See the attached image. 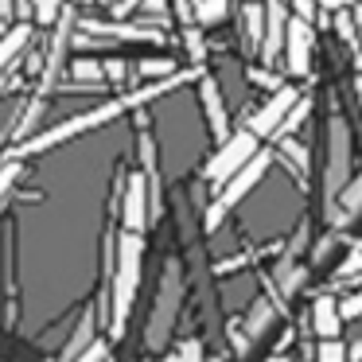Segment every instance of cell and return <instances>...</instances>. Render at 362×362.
<instances>
[{
    "mask_svg": "<svg viewBox=\"0 0 362 362\" xmlns=\"http://www.w3.org/2000/svg\"><path fill=\"white\" fill-rule=\"evenodd\" d=\"M180 82H187V74H172V78H160V82H152V86H144V90H133V94H121V98H113V102H102V105H94V110H86V113H74V117L59 121L55 129H43V133H35L32 141H24V144H16V148H8V160H28V156H35V152L59 148V144H66L71 136L94 133V129H102V125H110V121H117L121 113L141 110V105H148V102H156V98H164L168 90H175Z\"/></svg>",
    "mask_w": 362,
    "mask_h": 362,
    "instance_id": "obj_1",
    "label": "cell"
},
{
    "mask_svg": "<svg viewBox=\"0 0 362 362\" xmlns=\"http://www.w3.org/2000/svg\"><path fill=\"white\" fill-rule=\"evenodd\" d=\"M141 269H144V238L141 234H121L117 238V265L110 276V304H105L102 320L110 315V331L121 335L133 312L136 288H141Z\"/></svg>",
    "mask_w": 362,
    "mask_h": 362,
    "instance_id": "obj_2",
    "label": "cell"
},
{
    "mask_svg": "<svg viewBox=\"0 0 362 362\" xmlns=\"http://www.w3.org/2000/svg\"><path fill=\"white\" fill-rule=\"evenodd\" d=\"M183 296H187L183 265H180V261H164V276H160L156 304H152L148 327H144V343H148V351H164V346H168V335H172L175 320H180Z\"/></svg>",
    "mask_w": 362,
    "mask_h": 362,
    "instance_id": "obj_3",
    "label": "cell"
},
{
    "mask_svg": "<svg viewBox=\"0 0 362 362\" xmlns=\"http://www.w3.org/2000/svg\"><path fill=\"white\" fill-rule=\"evenodd\" d=\"M257 152H261V136H253L250 129H238V133H230V141H222V144H218V152H214V156L206 160L203 180L211 183L214 191H222L238 172H242L245 164H250L253 156H257Z\"/></svg>",
    "mask_w": 362,
    "mask_h": 362,
    "instance_id": "obj_4",
    "label": "cell"
},
{
    "mask_svg": "<svg viewBox=\"0 0 362 362\" xmlns=\"http://www.w3.org/2000/svg\"><path fill=\"white\" fill-rule=\"evenodd\" d=\"M351 156H354V141L346 121L331 117L327 121V172H323V203L335 206V199L343 195V187L351 183Z\"/></svg>",
    "mask_w": 362,
    "mask_h": 362,
    "instance_id": "obj_5",
    "label": "cell"
},
{
    "mask_svg": "<svg viewBox=\"0 0 362 362\" xmlns=\"http://www.w3.org/2000/svg\"><path fill=\"white\" fill-rule=\"evenodd\" d=\"M269 168H273V156H269V152L261 148L257 156H253L250 164H245L242 172H238L234 180H230L226 187L218 191V199H214V206H211V211H206V230H218V222L226 218V214L234 211V206L242 203V199L250 195V191L257 187L261 180H265V175H269Z\"/></svg>",
    "mask_w": 362,
    "mask_h": 362,
    "instance_id": "obj_6",
    "label": "cell"
},
{
    "mask_svg": "<svg viewBox=\"0 0 362 362\" xmlns=\"http://www.w3.org/2000/svg\"><path fill=\"white\" fill-rule=\"evenodd\" d=\"M152 214H156V206H152V175L144 172V168H136V172H129L125 195H121V222H125V234H144Z\"/></svg>",
    "mask_w": 362,
    "mask_h": 362,
    "instance_id": "obj_7",
    "label": "cell"
},
{
    "mask_svg": "<svg viewBox=\"0 0 362 362\" xmlns=\"http://www.w3.org/2000/svg\"><path fill=\"white\" fill-rule=\"evenodd\" d=\"M296 102H300V90L292 86V82H284L281 90L269 94L265 105H257V110L250 113V125H245V129H250L253 136H261V141H265V136H276V133H281V125L288 121V113L296 110Z\"/></svg>",
    "mask_w": 362,
    "mask_h": 362,
    "instance_id": "obj_8",
    "label": "cell"
},
{
    "mask_svg": "<svg viewBox=\"0 0 362 362\" xmlns=\"http://www.w3.org/2000/svg\"><path fill=\"white\" fill-rule=\"evenodd\" d=\"M199 110L206 113V129L214 133V141H230V113H226V98H222V86L203 74L199 78Z\"/></svg>",
    "mask_w": 362,
    "mask_h": 362,
    "instance_id": "obj_9",
    "label": "cell"
},
{
    "mask_svg": "<svg viewBox=\"0 0 362 362\" xmlns=\"http://www.w3.org/2000/svg\"><path fill=\"white\" fill-rule=\"evenodd\" d=\"M284 63H288L292 78H304L312 71V24L300 16L288 20V40H284Z\"/></svg>",
    "mask_w": 362,
    "mask_h": 362,
    "instance_id": "obj_10",
    "label": "cell"
},
{
    "mask_svg": "<svg viewBox=\"0 0 362 362\" xmlns=\"http://www.w3.org/2000/svg\"><path fill=\"white\" fill-rule=\"evenodd\" d=\"M265 12H269V24H265V43H261V59L273 63L276 55L284 51V40H288V4L284 0H265Z\"/></svg>",
    "mask_w": 362,
    "mask_h": 362,
    "instance_id": "obj_11",
    "label": "cell"
},
{
    "mask_svg": "<svg viewBox=\"0 0 362 362\" xmlns=\"http://www.w3.org/2000/svg\"><path fill=\"white\" fill-rule=\"evenodd\" d=\"M312 331L320 339H339V331H343V308H339L335 296H315V304H312Z\"/></svg>",
    "mask_w": 362,
    "mask_h": 362,
    "instance_id": "obj_12",
    "label": "cell"
},
{
    "mask_svg": "<svg viewBox=\"0 0 362 362\" xmlns=\"http://www.w3.org/2000/svg\"><path fill=\"white\" fill-rule=\"evenodd\" d=\"M94 331H98V312H86V315L78 320V327H74V335L66 339V346H63V358H59V362H78L82 354H86L90 346L98 343V335H94Z\"/></svg>",
    "mask_w": 362,
    "mask_h": 362,
    "instance_id": "obj_13",
    "label": "cell"
},
{
    "mask_svg": "<svg viewBox=\"0 0 362 362\" xmlns=\"http://www.w3.org/2000/svg\"><path fill=\"white\" fill-rule=\"evenodd\" d=\"M28 43H32V24H16L8 35H4V40H0V74L8 71L20 55H24Z\"/></svg>",
    "mask_w": 362,
    "mask_h": 362,
    "instance_id": "obj_14",
    "label": "cell"
},
{
    "mask_svg": "<svg viewBox=\"0 0 362 362\" xmlns=\"http://www.w3.org/2000/svg\"><path fill=\"white\" fill-rule=\"evenodd\" d=\"M86 32L98 35H117V40H141V43H160V32H148L141 24H98V20H86Z\"/></svg>",
    "mask_w": 362,
    "mask_h": 362,
    "instance_id": "obj_15",
    "label": "cell"
},
{
    "mask_svg": "<svg viewBox=\"0 0 362 362\" xmlns=\"http://www.w3.org/2000/svg\"><path fill=\"white\" fill-rule=\"evenodd\" d=\"M242 20H245V40H250L253 47L261 51V43H265V24H269V12H265V4H261V0H245Z\"/></svg>",
    "mask_w": 362,
    "mask_h": 362,
    "instance_id": "obj_16",
    "label": "cell"
},
{
    "mask_svg": "<svg viewBox=\"0 0 362 362\" xmlns=\"http://www.w3.org/2000/svg\"><path fill=\"white\" fill-rule=\"evenodd\" d=\"M273 281H276V292L281 296H292V292L304 284V269L292 261V253H284L281 261H276V269H273Z\"/></svg>",
    "mask_w": 362,
    "mask_h": 362,
    "instance_id": "obj_17",
    "label": "cell"
},
{
    "mask_svg": "<svg viewBox=\"0 0 362 362\" xmlns=\"http://www.w3.org/2000/svg\"><path fill=\"white\" fill-rule=\"evenodd\" d=\"M230 16V0H195V20L199 28H214Z\"/></svg>",
    "mask_w": 362,
    "mask_h": 362,
    "instance_id": "obj_18",
    "label": "cell"
},
{
    "mask_svg": "<svg viewBox=\"0 0 362 362\" xmlns=\"http://www.w3.org/2000/svg\"><path fill=\"white\" fill-rule=\"evenodd\" d=\"M32 4V20L35 24H43V28H51V24H59L63 20V0H28Z\"/></svg>",
    "mask_w": 362,
    "mask_h": 362,
    "instance_id": "obj_19",
    "label": "cell"
},
{
    "mask_svg": "<svg viewBox=\"0 0 362 362\" xmlns=\"http://www.w3.org/2000/svg\"><path fill=\"white\" fill-rule=\"evenodd\" d=\"M273 315H276V308L269 304V300H257L253 312H250V320H245V331H250V335H261V331L273 323Z\"/></svg>",
    "mask_w": 362,
    "mask_h": 362,
    "instance_id": "obj_20",
    "label": "cell"
},
{
    "mask_svg": "<svg viewBox=\"0 0 362 362\" xmlns=\"http://www.w3.org/2000/svg\"><path fill=\"white\" fill-rule=\"evenodd\" d=\"M335 206H343V214H346V218H354V214L362 211V180L346 183V187H343V195L335 199Z\"/></svg>",
    "mask_w": 362,
    "mask_h": 362,
    "instance_id": "obj_21",
    "label": "cell"
},
{
    "mask_svg": "<svg viewBox=\"0 0 362 362\" xmlns=\"http://www.w3.org/2000/svg\"><path fill=\"white\" fill-rule=\"evenodd\" d=\"M71 74H74V78H82V82H102L105 78V63H94V59H74Z\"/></svg>",
    "mask_w": 362,
    "mask_h": 362,
    "instance_id": "obj_22",
    "label": "cell"
},
{
    "mask_svg": "<svg viewBox=\"0 0 362 362\" xmlns=\"http://www.w3.org/2000/svg\"><path fill=\"white\" fill-rule=\"evenodd\" d=\"M160 362H203V343H199V339H183V343Z\"/></svg>",
    "mask_w": 362,
    "mask_h": 362,
    "instance_id": "obj_23",
    "label": "cell"
},
{
    "mask_svg": "<svg viewBox=\"0 0 362 362\" xmlns=\"http://www.w3.org/2000/svg\"><path fill=\"white\" fill-rule=\"evenodd\" d=\"M351 351H346L339 339H320V351H315V362H346Z\"/></svg>",
    "mask_w": 362,
    "mask_h": 362,
    "instance_id": "obj_24",
    "label": "cell"
},
{
    "mask_svg": "<svg viewBox=\"0 0 362 362\" xmlns=\"http://www.w3.org/2000/svg\"><path fill=\"white\" fill-rule=\"evenodd\" d=\"M20 175H24V160H8V164L0 168V199H4L12 187H16Z\"/></svg>",
    "mask_w": 362,
    "mask_h": 362,
    "instance_id": "obj_25",
    "label": "cell"
},
{
    "mask_svg": "<svg viewBox=\"0 0 362 362\" xmlns=\"http://www.w3.org/2000/svg\"><path fill=\"white\" fill-rule=\"evenodd\" d=\"M136 74H156V78H172L175 66H172V59H144V63H136Z\"/></svg>",
    "mask_w": 362,
    "mask_h": 362,
    "instance_id": "obj_26",
    "label": "cell"
},
{
    "mask_svg": "<svg viewBox=\"0 0 362 362\" xmlns=\"http://www.w3.org/2000/svg\"><path fill=\"white\" fill-rule=\"evenodd\" d=\"M183 43H187V51H191V63H203L206 59V43H203V35L195 32V24L183 28Z\"/></svg>",
    "mask_w": 362,
    "mask_h": 362,
    "instance_id": "obj_27",
    "label": "cell"
},
{
    "mask_svg": "<svg viewBox=\"0 0 362 362\" xmlns=\"http://www.w3.org/2000/svg\"><path fill=\"white\" fill-rule=\"evenodd\" d=\"M308 110H312V102H308V98H300V102H296V110L288 113V121L281 125V133H292V129H300V125H304Z\"/></svg>",
    "mask_w": 362,
    "mask_h": 362,
    "instance_id": "obj_28",
    "label": "cell"
},
{
    "mask_svg": "<svg viewBox=\"0 0 362 362\" xmlns=\"http://www.w3.org/2000/svg\"><path fill=\"white\" fill-rule=\"evenodd\" d=\"M339 308H343V320H358V315H362V292H354V296H346Z\"/></svg>",
    "mask_w": 362,
    "mask_h": 362,
    "instance_id": "obj_29",
    "label": "cell"
},
{
    "mask_svg": "<svg viewBox=\"0 0 362 362\" xmlns=\"http://www.w3.org/2000/svg\"><path fill=\"white\" fill-rule=\"evenodd\" d=\"M281 148H284V156H288V160H296V164H300V172H308V152H304V148H300V144H292V141H284V144H281Z\"/></svg>",
    "mask_w": 362,
    "mask_h": 362,
    "instance_id": "obj_30",
    "label": "cell"
},
{
    "mask_svg": "<svg viewBox=\"0 0 362 362\" xmlns=\"http://www.w3.org/2000/svg\"><path fill=\"white\" fill-rule=\"evenodd\" d=\"M125 74H129V63H125V59H110V63H105V78L121 82Z\"/></svg>",
    "mask_w": 362,
    "mask_h": 362,
    "instance_id": "obj_31",
    "label": "cell"
},
{
    "mask_svg": "<svg viewBox=\"0 0 362 362\" xmlns=\"http://www.w3.org/2000/svg\"><path fill=\"white\" fill-rule=\"evenodd\" d=\"M102 358H110V346H105V343H102V339H98V343H94V346H90V351H86V354H82V358H78V362H102Z\"/></svg>",
    "mask_w": 362,
    "mask_h": 362,
    "instance_id": "obj_32",
    "label": "cell"
},
{
    "mask_svg": "<svg viewBox=\"0 0 362 362\" xmlns=\"http://www.w3.org/2000/svg\"><path fill=\"white\" fill-rule=\"evenodd\" d=\"M351 273H362V250L358 253H351V257L339 265V276H351Z\"/></svg>",
    "mask_w": 362,
    "mask_h": 362,
    "instance_id": "obj_33",
    "label": "cell"
},
{
    "mask_svg": "<svg viewBox=\"0 0 362 362\" xmlns=\"http://www.w3.org/2000/svg\"><path fill=\"white\" fill-rule=\"evenodd\" d=\"M250 78L257 82V86H265L269 94H273V90H281V86H276V78H273V74H269V71H250Z\"/></svg>",
    "mask_w": 362,
    "mask_h": 362,
    "instance_id": "obj_34",
    "label": "cell"
},
{
    "mask_svg": "<svg viewBox=\"0 0 362 362\" xmlns=\"http://www.w3.org/2000/svg\"><path fill=\"white\" fill-rule=\"evenodd\" d=\"M8 16H12V0H0V40H4V35L12 32Z\"/></svg>",
    "mask_w": 362,
    "mask_h": 362,
    "instance_id": "obj_35",
    "label": "cell"
},
{
    "mask_svg": "<svg viewBox=\"0 0 362 362\" xmlns=\"http://www.w3.org/2000/svg\"><path fill=\"white\" fill-rule=\"evenodd\" d=\"M296 4V12L292 16H300V20H312V12H315V0H292Z\"/></svg>",
    "mask_w": 362,
    "mask_h": 362,
    "instance_id": "obj_36",
    "label": "cell"
},
{
    "mask_svg": "<svg viewBox=\"0 0 362 362\" xmlns=\"http://www.w3.org/2000/svg\"><path fill=\"white\" fill-rule=\"evenodd\" d=\"M346 4H351V0H320V8L323 12H335V16H339V12H346Z\"/></svg>",
    "mask_w": 362,
    "mask_h": 362,
    "instance_id": "obj_37",
    "label": "cell"
},
{
    "mask_svg": "<svg viewBox=\"0 0 362 362\" xmlns=\"http://www.w3.org/2000/svg\"><path fill=\"white\" fill-rule=\"evenodd\" d=\"M354 28H358V51H362V4L354 8Z\"/></svg>",
    "mask_w": 362,
    "mask_h": 362,
    "instance_id": "obj_38",
    "label": "cell"
},
{
    "mask_svg": "<svg viewBox=\"0 0 362 362\" xmlns=\"http://www.w3.org/2000/svg\"><path fill=\"white\" fill-rule=\"evenodd\" d=\"M354 90H358V102H362V74L354 78Z\"/></svg>",
    "mask_w": 362,
    "mask_h": 362,
    "instance_id": "obj_39",
    "label": "cell"
},
{
    "mask_svg": "<svg viewBox=\"0 0 362 362\" xmlns=\"http://www.w3.org/2000/svg\"><path fill=\"white\" fill-rule=\"evenodd\" d=\"M269 362H292V358H281V354H276V358H269Z\"/></svg>",
    "mask_w": 362,
    "mask_h": 362,
    "instance_id": "obj_40",
    "label": "cell"
},
{
    "mask_svg": "<svg viewBox=\"0 0 362 362\" xmlns=\"http://www.w3.org/2000/svg\"><path fill=\"white\" fill-rule=\"evenodd\" d=\"M43 362H51V358H43Z\"/></svg>",
    "mask_w": 362,
    "mask_h": 362,
    "instance_id": "obj_41",
    "label": "cell"
}]
</instances>
